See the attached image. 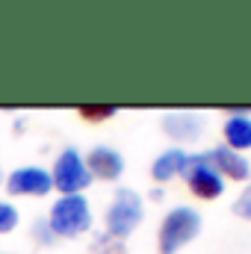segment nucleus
<instances>
[{"instance_id":"obj_1","label":"nucleus","mask_w":251,"mask_h":254,"mask_svg":"<svg viewBox=\"0 0 251 254\" xmlns=\"http://www.w3.org/2000/svg\"><path fill=\"white\" fill-rule=\"evenodd\" d=\"M201 234V213L192 207H175L166 213L160 225V254H175L181 252L187 243H192Z\"/></svg>"},{"instance_id":"obj_2","label":"nucleus","mask_w":251,"mask_h":254,"mask_svg":"<svg viewBox=\"0 0 251 254\" xmlns=\"http://www.w3.org/2000/svg\"><path fill=\"white\" fill-rule=\"evenodd\" d=\"M48 225L57 237H80L92 225V207L83 195H63L51 207Z\"/></svg>"},{"instance_id":"obj_3","label":"nucleus","mask_w":251,"mask_h":254,"mask_svg":"<svg viewBox=\"0 0 251 254\" xmlns=\"http://www.w3.org/2000/svg\"><path fill=\"white\" fill-rule=\"evenodd\" d=\"M51 181H54V190L63 192V195H80L92 184V175L86 169V160L77 148H65L63 154L57 157L54 163V172H51Z\"/></svg>"},{"instance_id":"obj_4","label":"nucleus","mask_w":251,"mask_h":254,"mask_svg":"<svg viewBox=\"0 0 251 254\" xmlns=\"http://www.w3.org/2000/svg\"><path fill=\"white\" fill-rule=\"evenodd\" d=\"M142 222V198L133 190H119L107 207V231L113 237H130Z\"/></svg>"},{"instance_id":"obj_5","label":"nucleus","mask_w":251,"mask_h":254,"mask_svg":"<svg viewBox=\"0 0 251 254\" xmlns=\"http://www.w3.org/2000/svg\"><path fill=\"white\" fill-rule=\"evenodd\" d=\"M181 175L187 178L189 190L195 192L198 198H204V201H213V198H219V195L225 192V178L207 163L204 154H192V157H187V166H184Z\"/></svg>"},{"instance_id":"obj_6","label":"nucleus","mask_w":251,"mask_h":254,"mask_svg":"<svg viewBox=\"0 0 251 254\" xmlns=\"http://www.w3.org/2000/svg\"><path fill=\"white\" fill-rule=\"evenodd\" d=\"M6 190L12 195H33V198H42L54 190V181H51V172L39 169V166H21L9 175L6 181Z\"/></svg>"},{"instance_id":"obj_7","label":"nucleus","mask_w":251,"mask_h":254,"mask_svg":"<svg viewBox=\"0 0 251 254\" xmlns=\"http://www.w3.org/2000/svg\"><path fill=\"white\" fill-rule=\"evenodd\" d=\"M83 160H86L89 175L98 178V181H116L125 172V157L116 148H107V145H95Z\"/></svg>"},{"instance_id":"obj_8","label":"nucleus","mask_w":251,"mask_h":254,"mask_svg":"<svg viewBox=\"0 0 251 254\" xmlns=\"http://www.w3.org/2000/svg\"><path fill=\"white\" fill-rule=\"evenodd\" d=\"M204 157L222 178H231V181H249L251 178V163L240 151H231L228 145H219V148L207 151Z\"/></svg>"},{"instance_id":"obj_9","label":"nucleus","mask_w":251,"mask_h":254,"mask_svg":"<svg viewBox=\"0 0 251 254\" xmlns=\"http://www.w3.org/2000/svg\"><path fill=\"white\" fill-rule=\"evenodd\" d=\"M163 133L175 142H195L204 133V119L195 113H166L163 116Z\"/></svg>"},{"instance_id":"obj_10","label":"nucleus","mask_w":251,"mask_h":254,"mask_svg":"<svg viewBox=\"0 0 251 254\" xmlns=\"http://www.w3.org/2000/svg\"><path fill=\"white\" fill-rule=\"evenodd\" d=\"M225 142L231 151H249L251 148V116L249 110H231V119L225 122Z\"/></svg>"},{"instance_id":"obj_11","label":"nucleus","mask_w":251,"mask_h":254,"mask_svg":"<svg viewBox=\"0 0 251 254\" xmlns=\"http://www.w3.org/2000/svg\"><path fill=\"white\" fill-rule=\"evenodd\" d=\"M187 157H189V154H184L181 148H169V151H163V154L154 160V166H151L154 181L166 184V181L178 178V175L184 172V166H187Z\"/></svg>"},{"instance_id":"obj_12","label":"nucleus","mask_w":251,"mask_h":254,"mask_svg":"<svg viewBox=\"0 0 251 254\" xmlns=\"http://www.w3.org/2000/svg\"><path fill=\"white\" fill-rule=\"evenodd\" d=\"M116 113H119V107H113V104H107V107H89V104L77 107V116L86 119V122H107V119H113Z\"/></svg>"},{"instance_id":"obj_13","label":"nucleus","mask_w":251,"mask_h":254,"mask_svg":"<svg viewBox=\"0 0 251 254\" xmlns=\"http://www.w3.org/2000/svg\"><path fill=\"white\" fill-rule=\"evenodd\" d=\"M18 228V210L9 201H0V234H9Z\"/></svg>"},{"instance_id":"obj_14","label":"nucleus","mask_w":251,"mask_h":254,"mask_svg":"<svg viewBox=\"0 0 251 254\" xmlns=\"http://www.w3.org/2000/svg\"><path fill=\"white\" fill-rule=\"evenodd\" d=\"M234 210H237V216H243V219H249L251 222V187L240 198H237V204H234Z\"/></svg>"},{"instance_id":"obj_15","label":"nucleus","mask_w":251,"mask_h":254,"mask_svg":"<svg viewBox=\"0 0 251 254\" xmlns=\"http://www.w3.org/2000/svg\"><path fill=\"white\" fill-rule=\"evenodd\" d=\"M33 234H36V240L39 243H54V231H51V225H48V219H42V222H36V228H33Z\"/></svg>"}]
</instances>
